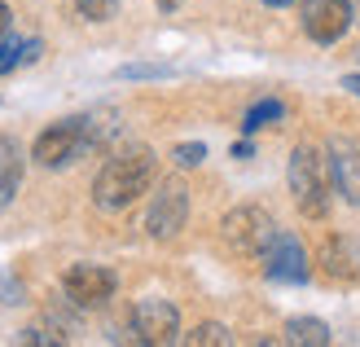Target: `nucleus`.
<instances>
[{"label": "nucleus", "instance_id": "1", "mask_svg": "<svg viewBox=\"0 0 360 347\" xmlns=\"http://www.w3.org/2000/svg\"><path fill=\"white\" fill-rule=\"evenodd\" d=\"M150 185H154V154L146 145H132V150H119L105 158V168L93 180V203L101 211H123Z\"/></svg>", "mask_w": 360, "mask_h": 347}, {"label": "nucleus", "instance_id": "2", "mask_svg": "<svg viewBox=\"0 0 360 347\" xmlns=\"http://www.w3.org/2000/svg\"><path fill=\"white\" fill-rule=\"evenodd\" d=\"M285 180H290V194L299 211L308 220H321L330 215L334 203V168H330V154H321L316 145H299L290 154V168H285Z\"/></svg>", "mask_w": 360, "mask_h": 347}, {"label": "nucleus", "instance_id": "3", "mask_svg": "<svg viewBox=\"0 0 360 347\" xmlns=\"http://www.w3.org/2000/svg\"><path fill=\"white\" fill-rule=\"evenodd\" d=\"M220 237H224V246L233 255H242V260H259V255L268 251V242L277 237V220L264 207H233L224 215V225H220Z\"/></svg>", "mask_w": 360, "mask_h": 347}, {"label": "nucleus", "instance_id": "4", "mask_svg": "<svg viewBox=\"0 0 360 347\" xmlns=\"http://www.w3.org/2000/svg\"><path fill=\"white\" fill-rule=\"evenodd\" d=\"M84 150H93V141H88V119H62L44 127L40 137L31 145V158L40 163V168H66V163H75Z\"/></svg>", "mask_w": 360, "mask_h": 347}, {"label": "nucleus", "instance_id": "5", "mask_svg": "<svg viewBox=\"0 0 360 347\" xmlns=\"http://www.w3.org/2000/svg\"><path fill=\"white\" fill-rule=\"evenodd\" d=\"M189 220V189L180 185V180H163V185L154 189V203L146 211V233L150 237H176Z\"/></svg>", "mask_w": 360, "mask_h": 347}, {"label": "nucleus", "instance_id": "6", "mask_svg": "<svg viewBox=\"0 0 360 347\" xmlns=\"http://www.w3.org/2000/svg\"><path fill=\"white\" fill-rule=\"evenodd\" d=\"M132 334L136 343H150V347H167L180 339V313L167 303V299H141L132 308Z\"/></svg>", "mask_w": 360, "mask_h": 347}, {"label": "nucleus", "instance_id": "7", "mask_svg": "<svg viewBox=\"0 0 360 347\" xmlns=\"http://www.w3.org/2000/svg\"><path fill=\"white\" fill-rule=\"evenodd\" d=\"M115 286H119L115 272L101 268V264H70L62 272V290H66V299L75 308H101L115 295Z\"/></svg>", "mask_w": 360, "mask_h": 347}, {"label": "nucleus", "instance_id": "8", "mask_svg": "<svg viewBox=\"0 0 360 347\" xmlns=\"http://www.w3.org/2000/svg\"><path fill=\"white\" fill-rule=\"evenodd\" d=\"M352 27V0H303V31L316 44H338Z\"/></svg>", "mask_w": 360, "mask_h": 347}, {"label": "nucleus", "instance_id": "9", "mask_svg": "<svg viewBox=\"0 0 360 347\" xmlns=\"http://www.w3.org/2000/svg\"><path fill=\"white\" fill-rule=\"evenodd\" d=\"M259 264H264V277H273V282H308V255H303L295 233L277 229V237L259 255Z\"/></svg>", "mask_w": 360, "mask_h": 347}, {"label": "nucleus", "instance_id": "10", "mask_svg": "<svg viewBox=\"0 0 360 347\" xmlns=\"http://www.w3.org/2000/svg\"><path fill=\"white\" fill-rule=\"evenodd\" d=\"M330 168H334V189L343 194V203L360 207V141L343 137L330 145Z\"/></svg>", "mask_w": 360, "mask_h": 347}, {"label": "nucleus", "instance_id": "11", "mask_svg": "<svg viewBox=\"0 0 360 347\" xmlns=\"http://www.w3.org/2000/svg\"><path fill=\"white\" fill-rule=\"evenodd\" d=\"M321 268L330 282H356L360 277V242L356 237H330L321 251Z\"/></svg>", "mask_w": 360, "mask_h": 347}, {"label": "nucleus", "instance_id": "12", "mask_svg": "<svg viewBox=\"0 0 360 347\" xmlns=\"http://www.w3.org/2000/svg\"><path fill=\"white\" fill-rule=\"evenodd\" d=\"M18 185H22V150L13 137H0V211L13 203Z\"/></svg>", "mask_w": 360, "mask_h": 347}, {"label": "nucleus", "instance_id": "13", "mask_svg": "<svg viewBox=\"0 0 360 347\" xmlns=\"http://www.w3.org/2000/svg\"><path fill=\"white\" fill-rule=\"evenodd\" d=\"M285 343H303V347H326L330 343V325L316 317H295L285 325Z\"/></svg>", "mask_w": 360, "mask_h": 347}, {"label": "nucleus", "instance_id": "14", "mask_svg": "<svg viewBox=\"0 0 360 347\" xmlns=\"http://www.w3.org/2000/svg\"><path fill=\"white\" fill-rule=\"evenodd\" d=\"M40 58V40H0V75H9L13 66H22V62H35Z\"/></svg>", "mask_w": 360, "mask_h": 347}, {"label": "nucleus", "instance_id": "15", "mask_svg": "<svg viewBox=\"0 0 360 347\" xmlns=\"http://www.w3.org/2000/svg\"><path fill=\"white\" fill-rule=\"evenodd\" d=\"M281 115H285V106L268 97V101H255V106H250V111H246V123H242V127H246V132H259L264 123H277Z\"/></svg>", "mask_w": 360, "mask_h": 347}, {"label": "nucleus", "instance_id": "16", "mask_svg": "<svg viewBox=\"0 0 360 347\" xmlns=\"http://www.w3.org/2000/svg\"><path fill=\"white\" fill-rule=\"evenodd\" d=\"M189 343H193V347H229V343H233V334L224 330V325L207 321V325H198V330H189Z\"/></svg>", "mask_w": 360, "mask_h": 347}, {"label": "nucleus", "instance_id": "17", "mask_svg": "<svg viewBox=\"0 0 360 347\" xmlns=\"http://www.w3.org/2000/svg\"><path fill=\"white\" fill-rule=\"evenodd\" d=\"M75 5H79V13L88 18V23H110L119 0H75Z\"/></svg>", "mask_w": 360, "mask_h": 347}, {"label": "nucleus", "instance_id": "18", "mask_svg": "<svg viewBox=\"0 0 360 347\" xmlns=\"http://www.w3.org/2000/svg\"><path fill=\"white\" fill-rule=\"evenodd\" d=\"M180 168H198V163L207 158V145L202 141H189V145H176V154H172Z\"/></svg>", "mask_w": 360, "mask_h": 347}, {"label": "nucleus", "instance_id": "19", "mask_svg": "<svg viewBox=\"0 0 360 347\" xmlns=\"http://www.w3.org/2000/svg\"><path fill=\"white\" fill-rule=\"evenodd\" d=\"M343 88H347V93H356V97H360V75H347V80H343Z\"/></svg>", "mask_w": 360, "mask_h": 347}, {"label": "nucleus", "instance_id": "20", "mask_svg": "<svg viewBox=\"0 0 360 347\" xmlns=\"http://www.w3.org/2000/svg\"><path fill=\"white\" fill-rule=\"evenodd\" d=\"M5 27H9V5L0 0V35H5Z\"/></svg>", "mask_w": 360, "mask_h": 347}, {"label": "nucleus", "instance_id": "21", "mask_svg": "<svg viewBox=\"0 0 360 347\" xmlns=\"http://www.w3.org/2000/svg\"><path fill=\"white\" fill-rule=\"evenodd\" d=\"M176 5H180V0H158V9H167V13H172Z\"/></svg>", "mask_w": 360, "mask_h": 347}, {"label": "nucleus", "instance_id": "22", "mask_svg": "<svg viewBox=\"0 0 360 347\" xmlns=\"http://www.w3.org/2000/svg\"><path fill=\"white\" fill-rule=\"evenodd\" d=\"M264 5H273V9H281V5H290V0H264Z\"/></svg>", "mask_w": 360, "mask_h": 347}]
</instances>
